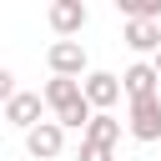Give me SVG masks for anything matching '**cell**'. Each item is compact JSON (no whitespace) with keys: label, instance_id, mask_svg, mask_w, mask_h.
Here are the masks:
<instances>
[{"label":"cell","instance_id":"obj_2","mask_svg":"<svg viewBox=\"0 0 161 161\" xmlns=\"http://www.w3.org/2000/svg\"><path fill=\"white\" fill-rule=\"evenodd\" d=\"M45 65H50V75H65V80H86L91 70V60H86V45L80 40H50V50H45Z\"/></svg>","mask_w":161,"mask_h":161},{"label":"cell","instance_id":"obj_9","mask_svg":"<svg viewBox=\"0 0 161 161\" xmlns=\"http://www.w3.org/2000/svg\"><path fill=\"white\" fill-rule=\"evenodd\" d=\"M121 40H126L136 55H156V50H161V25H156V20H126Z\"/></svg>","mask_w":161,"mask_h":161},{"label":"cell","instance_id":"obj_4","mask_svg":"<svg viewBox=\"0 0 161 161\" xmlns=\"http://www.w3.org/2000/svg\"><path fill=\"white\" fill-rule=\"evenodd\" d=\"M45 20H50V30H55V40H70V35H80V30H86V20H91V10H86L80 0H50V10H45Z\"/></svg>","mask_w":161,"mask_h":161},{"label":"cell","instance_id":"obj_14","mask_svg":"<svg viewBox=\"0 0 161 161\" xmlns=\"http://www.w3.org/2000/svg\"><path fill=\"white\" fill-rule=\"evenodd\" d=\"M151 65H156V70H161V50H156V55H151Z\"/></svg>","mask_w":161,"mask_h":161},{"label":"cell","instance_id":"obj_13","mask_svg":"<svg viewBox=\"0 0 161 161\" xmlns=\"http://www.w3.org/2000/svg\"><path fill=\"white\" fill-rule=\"evenodd\" d=\"M20 91H15V70L10 65H0V101H15Z\"/></svg>","mask_w":161,"mask_h":161},{"label":"cell","instance_id":"obj_3","mask_svg":"<svg viewBox=\"0 0 161 161\" xmlns=\"http://www.w3.org/2000/svg\"><path fill=\"white\" fill-rule=\"evenodd\" d=\"M126 131L136 136V141H161V96H146V101H131V111H126Z\"/></svg>","mask_w":161,"mask_h":161},{"label":"cell","instance_id":"obj_10","mask_svg":"<svg viewBox=\"0 0 161 161\" xmlns=\"http://www.w3.org/2000/svg\"><path fill=\"white\" fill-rule=\"evenodd\" d=\"M80 141H91V146H116V141H121V121H116L111 111H96V121L86 126Z\"/></svg>","mask_w":161,"mask_h":161},{"label":"cell","instance_id":"obj_7","mask_svg":"<svg viewBox=\"0 0 161 161\" xmlns=\"http://www.w3.org/2000/svg\"><path fill=\"white\" fill-rule=\"evenodd\" d=\"M40 106H45V96H40V91H20L15 101H5V121H10L15 131H25V136H30V131L40 126Z\"/></svg>","mask_w":161,"mask_h":161},{"label":"cell","instance_id":"obj_1","mask_svg":"<svg viewBox=\"0 0 161 161\" xmlns=\"http://www.w3.org/2000/svg\"><path fill=\"white\" fill-rule=\"evenodd\" d=\"M40 96H45V106L55 111V121H60L65 131H86V126L96 121V111H91V101H86V86H80V80L50 75Z\"/></svg>","mask_w":161,"mask_h":161},{"label":"cell","instance_id":"obj_11","mask_svg":"<svg viewBox=\"0 0 161 161\" xmlns=\"http://www.w3.org/2000/svg\"><path fill=\"white\" fill-rule=\"evenodd\" d=\"M126 20H161V0H116Z\"/></svg>","mask_w":161,"mask_h":161},{"label":"cell","instance_id":"obj_6","mask_svg":"<svg viewBox=\"0 0 161 161\" xmlns=\"http://www.w3.org/2000/svg\"><path fill=\"white\" fill-rule=\"evenodd\" d=\"M25 151H30L35 161H55V156L65 151V126H60V121H40V126L25 136Z\"/></svg>","mask_w":161,"mask_h":161},{"label":"cell","instance_id":"obj_5","mask_svg":"<svg viewBox=\"0 0 161 161\" xmlns=\"http://www.w3.org/2000/svg\"><path fill=\"white\" fill-rule=\"evenodd\" d=\"M86 101H91V111H111L121 96H126V86H121V75H111V70H91L86 80Z\"/></svg>","mask_w":161,"mask_h":161},{"label":"cell","instance_id":"obj_12","mask_svg":"<svg viewBox=\"0 0 161 161\" xmlns=\"http://www.w3.org/2000/svg\"><path fill=\"white\" fill-rule=\"evenodd\" d=\"M80 161H116V146H91V141H80Z\"/></svg>","mask_w":161,"mask_h":161},{"label":"cell","instance_id":"obj_8","mask_svg":"<svg viewBox=\"0 0 161 161\" xmlns=\"http://www.w3.org/2000/svg\"><path fill=\"white\" fill-rule=\"evenodd\" d=\"M156 80H161V70H156L151 60H136V65L121 75V86H126V101H146V96H156Z\"/></svg>","mask_w":161,"mask_h":161}]
</instances>
